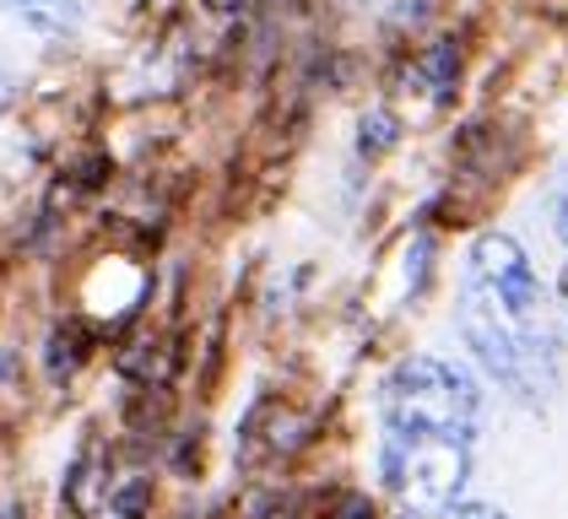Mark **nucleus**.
Here are the masks:
<instances>
[{"label": "nucleus", "instance_id": "obj_11", "mask_svg": "<svg viewBox=\"0 0 568 519\" xmlns=\"http://www.w3.org/2000/svg\"><path fill=\"white\" fill-rule=\"evenodd\" d=\"M552 238L564 244V255H568V195H558V201H552Z\"/></svg>", "mask_w": 568, "mask_h": 519}, {"label": "nucleus", "instance_id": "obj_12", "mask_svg": "<svg viewBox=\"0 0 568 519\" xmlns=\"http://www.w3.org/2000/svg\"><path fill=\"white\" fill-rule=\"evenodd\" d=\"M11 379H17V357H11V352L0 346V389L11 385Z\"/></svg>", "mask_w": 568, "mask_h": 519}, {"label": "nucleus", "instance_id": "obj_3", "mask_svg": "<svg viewBox=\"0 0 568 519\" xmlns=\"http://www.w3.org/2000/svg\"><path fill=\"white\" fill-rule=\"evenodd\" d=\"M434 271H438V238L434 227H412V238L400 244L395 255V276H400V298L406 303H423L428 287H434Z\"/></svg>", "mask_w": 568, "mask_h": 519}, {"label": "nucleus", "instance_id": "obj_7", "mask_svg": "<svg viewBox=\"0 0 568 519\" xmlns=\"http://www.w3.org/2000/svg\"><path fill=\"white\" fill-rule=\"evenodd\" d=\"M400 135H406V125H400L395 109H368V114L357 120V157H363V163L390 157L395 146H400Z\"/></svg>", "mask_w": 568, "mask_h": 519}, {"label": "nucleus", "instance_id": "obj_6", "mask_svg": "<svg viewBox=\"0 0 568 519\" xmlns=\"http://www.w3.org/2000/svg\"><path fill=\"white\" fill-rule=\"evenodd\" d=\"M6 11H17L28 28H39L49 39H65L82 28V0H0Z\"/></svg>", "mask_w": 568, "mask_h": 519}, {"label": "nucleus", "instance_id": "obj_2", "mask_svg": "<svg viewBox=\"0 0 568 519\" xmlns=\"http://www.w3.org/2000/svg\"><path fill=\"white\" fill-rule=\"evenodd\" d=\"M471 282H481L498 308L509 314V319H520V325H536L541 314H547V287H541V271H536V260L525 250L515 233H498V227H487L471 238V250H466V265H460Z\"/></svg>", "mask_w": 568, "mask_h": 519}, {"label": "nucleus", "instance_id": "obj_10", "mask_svg": "<svg viewBox=\"0 0 568 519\" xmlns=\"http://www.w3.org/2000/svg\"><path fill=\"white\" fill-rule=\"evenodd\" d=\"M438 519H515L504 503H493V498H460L455 509H444Z\"/></svg>", "mask_w": 568, "mask_h": 519}, {"label": "nucleus", "instance_id": "obj_9", "mask_svg": "<svg viewBox=\"0 0 568 519\" xmlns=\"http://www.w3.org/2000/svg\"><path fill=\"white\" fill-rule=\"evenodd\" d=\"M109 509H114V519H146V509H152V481H146V476L120 481V487L109 492Z\"/></svg>", "mask_w": 568, "mask_h": 519}, {"label": "nucleus", "instance_id": "obj_5", "mask_svg": "<svg viewBox=\"0 0 568 519\" xmlns=\"http://www.w3.org/2000/svg\"><path fill=\"white\" fill-rule=\"evenodd\" d=\"M412 77L428 86V98H434L438 109H449V103H455V86H460V43L438 39L434 49L417 60V71H412Z\"/></svg>", "mask_w": 568, "mask_h": 519}, {"label": "nucleus", "instance_id": "obj_8", "mask_svg": "<svg viewBox=\"0 0 568 519\" xmlns=\"http://www.w3.org/2000/svg\"><path fill=\"white\" fill-rule=\"evenodd\" d=\"M314 519H385V498L368 492V487H347V492L325 498V509Z\"/></svg>", "mask_w": 568, "mask_h": 519}, {"label": "nucleus", "instance_id": "obj_1", "mask_svg": "<svg viewBox=\"0 0 568 519\" xmlns=\"http://www.w3.org/2000/svg\"><path fill=\"white\" fill-rule=\"evenodd\" d=\"M487 379L471 363H449L438 352L400 357L374 389L379 428L412 432V438H455L477 444L487 432Z\"/></svg>", "mask_w": 568, "mask_h": 519}, {"label": "nucleus", "instance_id": "obj_13", "mask_svg": "<svg viewBox=\"0 0 568 519\" xmlns=\"http://www.w3.org/2000/svg\"><path fill=\"white\" fill-rule=\"evenodd\" d=\"M6 98H11V77L0 71V103H6Z\"/></svg>", "mask_w": 568, "mask_h": 519}, {"label": "nucleus", "instance_id": "obj_14", "mask_svg": "<svg viewBox=\"0 0 568 519\" xmlns=\"http://www.w3.org/2000/svg\"><path fill=\"white\" fill-rule=\"evenodd\" d=\"M390 519H428V515H412V509H395Z\"/></svg>", "mask_w": 568, "mask_h": 519}, {"label": "nucleus", "instance_id": "obj_4", "mask_svg": "<svg viewBox=\"0 0 568 519\" xmlns=\"http://www.w3.org/2000/svg\"><path fill=\"white\" fill-rule=\"evenodd\" d=\"M92 352V330L82 319H65V325H54L44 336V374L49 385H65V379H77L82 374V363H88Z\"/></svg>", "mask_w": 568, "mask_h": 519}]
</instances>
